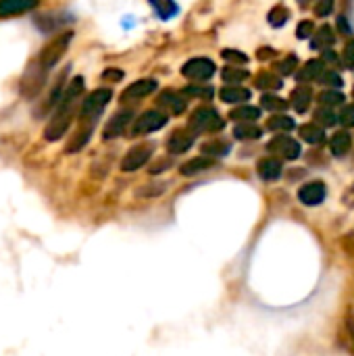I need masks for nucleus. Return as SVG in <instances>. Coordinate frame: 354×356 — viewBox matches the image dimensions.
<instances>
[{"mask_svg":"<svg viewBox=\"0 0 354 356\" xmlns=\"http://www.w3.org/2000/svg\"><path fill=\"white\" fill-rule=\"evenodd\" d=\"M83 92V77H75L71 79V83L67 86V90L63 92L61 100H58V108L54 113V117L50 119L46 131H44V138L48 142H54V140H61V136L67 134L71 121H73V113H75V102L77 98L81 96Z\"/></svg>","mask_w":354,"mask_h":356,"instance_id":"f257e3e1","label":"nucleus"},{"mask_svg":"<svg viewBox=\"0 0 354 356\" xmlns=\"http://www.w3.org/2000/svg\"><path fill=\"white\" fill-rule=\"evenodd\" d=\"M225 125V121L219 117V113L211 106H200L192 113L190 121H188V127L194 131V134H217L221 131Z\"/></svg>","mask_w":354,"mask_h":356,"instance_id":"f03ea898","label":"nucleus"},{"mask_svg":"<svg viewBox=\"0 0 354 356\" xmlns=\"http://www.w3.org/2000/svg\"><path fill=\"white\" fill-rule=\"evenodd\" d=\"M71 40H73V31H61L58 35H54L44 48H42V52H40V58H38V63L48 71V69H52L63 56H65V52H67V48H69V44H71Z\"/></svg>","mask_w":354,"mask_h":356,"instance_id":"7ed1b4c3","label":"nucleus"},{"mask_svg":"<svg viewBox=\"0 0 354 356\" xmlns=\"http://www.w3.org/2000/svg\"><path fill=\"white\" fill-rule=\"evenodd\" d=\"M111 98H113V92H111L108 88H98V90H94V92L83 100V104H81V111H79L81 123L94 125L96 119H98V115H100V113L104 111V106L111 102Z\"/></svg>","mask_w":354,"mask_h":356,"instance_id":"20e7f679","label":"nucleus"},{"mask_svg":"<svg viewBox=\"0 0 354 356\" xmlns=\"http://www.w3.org/2000/svg\"><path fill=\"white\" fill-rule=\"evenodd\" d=\"M217 67L211 58L198 56V58H190L188 63H184L182 67V75L192 79V81H207L215 75Z\"/></svg>","mask_w":354,"mask_h":356,"instance_id":"39448f33","label":"nucleus"},{"mask_svg":"<svg viewBox=\"0 0 354 356\" xmlns=\"http://www.w3.org/2000/svg\"><path fill=\"white\" fill-rule=\"evenodd\" d=\"M165 125H167V115L165 113H161V111H146V113H142L134 121L129 136H146V134L159 131Z\"/></svg>","mask_w":354,"mask_h":356,"instance_id":"423d86ee","label":"nucleus"},{"mask_svg":"<svg viewBox=\"0 0 354 356\" xmlns=\"http://www.w3.org/2000/svg\"><path fill=\"white\" fill-rule=\"evenodd\" d=\"M152 146L150 144H140V146H134V148H129V152L123 156V161H121V171H125V173H129V171H138L140 167H144L148 161H150V156H152Z\"/></svg>","mask_w":354,"mask_h":356,"instance_id":"0eeeda50","label":"nucleus"},{"mask_svg":"<svg viewBox=\"0 0 354 356\" xmlns=\"http://www.w3.org/2000/svg\"><path fill=\"white\" fill-rule=\"evenodd\" d=\"M267 150L280 154V156L286 159V161H294V159L300 156V144H298L296 140H292L290 136H286V134L275 136V138L267 144Z\"/></svg>","mask_w":354,"mask_h":356,"instance_id":"6e6552de","label":"nucleus"},{"mask_svg":"<svg viewBox=\"0 0 354 356\" xmlns=\"http://www.w3.org/2000/svg\"><path fill=\"white\" fill-rule=\"evenodd\" d=\"M328 196V188L323 181H309L298 190V200L307 207H317L325 200Z\"/></svg>","mask_w":354,"mask_h":356,"instance_id":"1a4fd4ad","label":"nucleus"},{"mask_svg":"<svg viewBox=\"0 0 354 356\" xmlns=\"http://www.w3.org/2000/svg\"><path fill=\"white\" fill-rule=\"evenodd\" d=\"M131 117H134V111H131V108H125V111L115 113V115L111 117V121L106 123V127H104V131H102V138H104V140H115V138H119V136L125 131V127L129 125Z\"/></svg>","mask_w":354,"mask_h":356,"instance_id":"9d476101","label":"nucleus"},{"mask_svg":"<svg viewBox=\"0 0 354 356\" xmlns=\"http://www.w3.org/2000/svg\"><path fill=\"white\" fill-rule=\"evenodd\" d=\"M154 90H156V81H154V79H140V81L129 83V86L123 90L121 100H123V102H136V100H142V98L150 96Z\"/></svg>","mask_w":354,"mask_h":356,"instance_id":"9b49d317","label":"nucleus"},{"mask_svg":"<svg viewBox=\"0 0 354 356\" xmlns=\"http://www.w3.org/2000/svg\"><path fill=\"white\" fill-rule=\"evenodd\" d=\"M194 131L188 127V129H175L169 138H167V150L171 152V154H182V152H186V150H190L192 148V144H194Z\"/></svg>","mask_w":354,"mask_h":356,"instance_id":"f8f14e48","label":"nucleus"},{"mask_svg":"<svg viewBox=\"0 0 354 356\" xmlns=\"http://www.w3.org/2000/svg\"><path fill=\"white\" fill-rule=\"evenodd\" d=\"M159 106L165 108V111H169L171 115H182L186 111V106H188V100L184 96H179L177 92L167 90V92H163L159 96Z\"/></svg>","mask_w":354,"mask_h":356,"instance_id":"ddd939ff","label":"nucleus"},{"mask_svg":"<svg viewBox=\"0 0 354 356\" xmlns=\"http://www.w3.org/2000/svg\"><path fill=\"white\" fill-rule=\"evenodd\" d=\"M213 167H215V159L202 154V156H196V159H190L188 163H184L182 169H179V173L186 175V177H192V175H198V173L209 171Z\"/></svg>","mask_w":354,"mask_h":356,"instance_id":"4468645a","label":"nucleus"},{"mask_svg":"<svg viewBox=\"0 0 354 356\" xmlns=\"http://www.w3.org/2000/svg\"><path fill=\"white\" fill-rule=\"evenodd\" d=\"M257 171H259L261 179H265V181H275V179H280V177H282L284 167H282V161H280V159L267 156V159L259 161Z\"/></svg>","mask_w":354,"mask_h":356,"instance_id":"2eb2a0df","label":"nucleus"},{"mask_svg":"<svg viewBox=\"0 0 354 356\" xmlns=\"http://www.w3.org/2000/svg\"><path fill=\"white\" fill-rule=\"evenodd\" d=\"M40 0H0V17H13L38 6Z\"/></svg>","mask_w":354,"mask_h":356,"instance_id":"dca6fc26","label":"nucleus"},{"mask_svg":"<svg viewBox=\"0 0 354 356\" xmlns=\"http://www.w3.org/2000/svg\"><path fill=\"white\" fill-rule=\"evenodd\" d=\"M221 100L227 102V104H244L246 100H250L252 92L242 88V86H225L221 92H219Z\"/></svg>","mask_w":354,"mask_h":356,"instance_id":"f3484780","label":"nucleus"},{"mask_svg":"<svg viewBox=\"0 0 354 356\" xmlns=\"http://www.w3.org/2000/svg\"><path fill=\"white\" fill-rule=\"evenodd\" d=\"M351 146H353V138H351L348 131H336V134L332 136V140H330V150H332V154L338 156V159L346 156L348 150H351Z\"/></svg>","mask_w":354,"mask_h":356,"instance_id":"a211bd4d","label":"nucleus"},{"mask_svg":"<svg viewBox=\"0 0 354 356\" xmlns=\"http://www.w3.org/2000/svg\"><path fill=\"white\" fill-rule=\"evenodd\" d=\"M311 100H313V92H311L309 86H298V88H294V92H292V96H290V102H292V106H294L298 113H307L309 106H311Z\"/></svg>","mask_w":354,"mask_h":356,"instance_id":"6ab92c4d","label":"nucleus"},{"mask_svg":"<svg viewBox=\"0 0 354 356\" xmlns=\"http://www.w3.org/2000/svg\"><path fill=\"white\" fill-rule=\"evenodd\" d=\"M230 117H232L236 123H255V121L261 117V108H257V106H252V104H238V106L230 113Z\"/></svg>","mask_w":354,"mask_h":356,"instance_id":"aec40b11","label":"nucleus"},{"mask_svg":"<svg viewBox=\"0 0 354 356\" xmlns=\"http://www.w3.org/2000/svg\"><path fill=\"white\" fill-rule=\"evenodd\" d=\"M334 42H336V33H334V29H332L330 25H323L319 31H315L311 46H313V50H328V48H332V46H334Z\"/></svg>","mask_w":354,"mask_h":356,"instance_id":"412c9836","label":"nucleus"},{"mask_svg":"<svg viewBox=\"0 0 354 356\" xmlns=\"http://www.w3.org/2000/svg\"><path fill=\"white\" fill-rule=\"evenodd\" d=\"M323 69H325V63H323V60H309V63L298 71L296 79H298L300 83L315 81V79H319V75L323 73Z\"/></svg>","mask_w":354,"mask_h":356,"instance_id":"4be33fe9","label":"nucleus"},{"mask_svg":"<svg viewBox=\"0 0 354 356\" xmlns=\"http://www.w3.org/2000/svg\"><path fill=\"white\" fill-rule=\"evenodd\" d=\"M255 83H257L259 90H265V92H275V90H280L284 86L282 77L277 73H271V71H261L255 77Z\"/></svg>","mask_w":354,"mask_h":356,"instance_id":"5701e85b","label":"nucleus"},{"mask_svg":"<svg viewBox=\"0 0 354 356\" xmlns=\"http://www.w3.org/2000/svg\"><path fill=\"white\" fill-rule=\"evenodd\" d=\"M221 77H223V81L230 83V86H240L242 81H246V79L250 77V73H248L244 67H240V65H230V67H225V69L221 71Z\"/></svg>","mask_w":354,"mask_h":356,"instance_id":"b1692460","label":"nucleus"},{"mask_svg":"<svg viewBox=\"0 0 354 356\" xmlns=\"http://www.w3.org/2000/svg\"><path fill=\"white\" fill-rule=\"evenodd\" d=\"M35 69H38L35 65L27 67V73L23 77V96H33L42 88V83H44V77L35 75Z\"/></svg>","mask_w":354,"mask_h":356,"instance_id":"393cba45","label":"nucleus"},{"mask_svg":"<svg viewBox=\"0 0 354 356\" xmlns=\"http://www.w3.org/2000/svg\"><path fill=\"white\" fill-rule=\"evenodd\" d=\"M267 129L269 131H275V134H286V131H292L294 129V119L288 117V115H273L267 119Z\"/></svg>","mask_w":354,"mask_h":356,"instance_id":"a878e982","label":"nucleus"},{"mask_svg":"<svg viewBox=\"0 0 354 356\" xmlns=\"http://www.w3.org/2000/svg\"><path fill=\"white\" fill-rule=\"evenodd\" d=\"M263 136L261 127H257L255 123H238L234 127V138L240 142H248V140H259Z\"/></svg>","mask_w":354,"mask_h":356,"instance_id":"bb28decb","label":"nucleus"},{"mask_svg":"<svg viewBox=\"0 0 354 356\" xmlns=\"http://www.w3.org/2000/svg\"><path fill=\"white\" fill-rule=\"evenodd\" d=\"M300 138L309 144H321L325 140V134L319 123H307L300 127Z\"/></svg>","mask_w":354,"mask_h":356,"instance_id":"cd10ccee","label":"nucleus"},{"mask_svg":"<svg viewBox=\"0 0 354 356\" xmlns=\"http://www.w3.org/2000/svg\"><path fill=\"white\" fill-rule=\"evenodd\" d=\"M202 154L204 156H225L227 152H230V144L227 142H223V140H211V142H204L202 144Z\"/></svg>","mask_w":354,"mask_h":356,"instance_id":"c85d7f7f","label":"nucleus"},{"mask_svg":"<svg viewBox=\"0 0 354 356\" xmlns=\"http://www.w3.org/2000/svg\"><path fill=\"white\" fill-rule=\"evenodd\" d=\"M288 19H290V8H286L284 4L273 6V8L269 10V15H267V21H269V25H273V27H282V25H286V23H288Z\"/></svg>","mask_w":354,"mask_h":356,"instance_id":"c756f323","label":"nucleus"},{"mask_svg":"<svg viewBox=\"0 0 354 356\" xmlns=\"http://www.w3.org/2000/svg\"><path fill=\"white\" fill-rule=\"evenodd\" d=\"M150 4H152V8L156 10V15L161 19H171L179 10L175 0H150Z\"/></svg>","mask_w":354,"mask_h":356,"instance_id":"7c9ffc66","label":"nucleus"},{"mask_svg":"<svg viewBox=\"0 0 354 356\" xmlns=\"http://www.w3.org/2000/svg\"><path fill=\"white\" fill-rule=\"evenodd\" d=\"M261 106H263L265 111H271V113H282V111L288 108V100H284V98H280V96H273V94L269 92V94H265V96L261 98Z\"/></svg>","mask_w":354,"mask_h":356,"instance_id":"2f4dec72","label":"nucleus"},{"mask_svg":"<svg viewBox=\"0 0 354 356\" xmlns=\"http://www.w3.org/2000/svg\"><path fill=\"white\" fill-rule=\"evenodd\" d=\"M340 117L334 113V108H330V106H319L317 111H315V123H319L321 127H332V125H336V121H338Z\"/></svg>","mask_w":354,"mask_h":356,"instance_id":"473e14b6","label":"nucleus"},{"mask_svg":"<svg viewBox=\"0 0 354 356\" xmlns=\"http://www.w3.org/2000/svg\"><path fill=\"white\" fill-rule=\"evenodd\" d=\"M319 104L321 106H330V108L342 106L344 104V94H340L336 90H325V92L319 94Z\"/></svg>","mask_w":354,"mask_h":356,"instance_id":"72a5a7b5","label":"nucleus"},{"mask_svg":"<svg viewBox=\"0 0 354 356\" xmlns=\"http://www.w3.org/2000/svg\"><path fill=\"white\" fill-rule=\"evenodd\" d=\"M317 81L323 83V86H328V88H342V86H344V81H342V77L336 73V69H323V73L319 75Z\"/></svg>","mask_w":354,"mask_h":356,"instance_id":"f704fd0d","label":"nucleus"},{"mask_svg":"<svg viewBox=\"0 0 354 356\" xmlns=\"http://www.w3.org/2000/svg\"><path fill=\"white\" fill-rule=\"evenodd\" d=\"M296 67H298V58L294 56V54H288L284 60H280L277 65H275V71L280 73V75H292L294 71H296Z\"/></svg>","mask_w":354,"mask_h":356,"instance_id":"c9c22d12","label":"nucleus"},{"mask_svg":"<svg viewBox=\"0 0 354 356\" xmlns=\"http://www.w3.org/2000/svg\"><path fill=\"white\" fill-rule=\"evenodd\" d=\"M184 94L186 96H196V98H204V100H209L211 96H213V88L211 86H202V83H198V86H190V88H186L184 90Z\"/></svg>","mask_w":354,"mask_h":356,"instance_id":"e433bc0d","label":"nucleus"},{"mask_svg":"<svg viewBox=\"0 0 354 356\" xmlns=\"http://www.w3.org/2000/svg\"><path fill=\"white\" fill-rule=\"evenodd\" d=\"M223 58L230 63V65H246L248 63V56L244 54V52H240V50H234V48H225L223 50Z\"/></svg>","mask_w":354,"mask_h":356,"instance_id":"4c0bfd02","label":"nucleus"},{"mask_svg":"<svg viewBox=\"0 0 354 356\" xmlns=\"http://www.w3.org/2000/svg\"><path fill=\"white\" fill-rule=\"evenodd\" d=\"M315 23L313 21H300L298 23V27H296V38L298 40H309V38H313L315 35Z\"/></svg>","mask_w":354,"mask_h":356,"instance_id":"58836bf2","label":"nucleus"},{"mask_svg":"<svg viewBox=\"0 0 354 356\" xmlns=\"http://www.w3.org/2000/svg\"><path fill=\"white\" fill-rule=\"evenodd\" d=\"M332 10H334V0H319L315 6L317 17H328V15H332Z\"/></svg>","mask_w":354,"mask_h":356,"instance_id":"ea45409f","label":"nucleus"},{"mask_svg":"<svg viewBox=\"0 0 354 356\" xmlns=\"http://www.w3.org/2000/svg\"><path fill=\"white\" fill-rule=\"evenodd\" d=\"M340 121H342L346 127H354V104L344 106V111L340 113Z\"/></svg>","mask_w":354,"mask_h":356,"instance_id":"a19ab883","label":"nucleus"},{"mask_svg":"<svg viewBox=\"0 0 354 356\" xmlns=\"http://www.w3.org/2000/svg\"><path fill=\"white\" fill-rule=\"evenodd\" d=\"M342 63H344L346 67H354V40L346 44L344 54H342Z\"/></svg>","mask_w":354,"mask_h":356,"instance_id":"79ce46f5","label":"nucleus"},{"mask_svg":"<svg viewBox=\"0 0 354 356\" xmlns=\"http://www.w3.org/2000/svg\"><path fill=\"white\" fill-rule=\"evenodd\" d=\"M121 77H123V71H119V69H106L102 73V79H111V81H119Z\"/></svg>","mask_w":354,"mask_h":356,"instance_id":"37998d69","label":"nucleus"},{"mask_svg":"<svg viewBox=\"0 0 354 356\" xmlns=\"http://www.w3.org/2000/svg\"><path fill=\"white\" fill-rule=\"evenodd\" d=\"M277 52L273 50V48H259V52H257V58L259 60H269V58H273Z\"/></svg>","mask_w":354,"mask_h":356,"instance_id":"c03bdc74","label":"nucleus"},{"mask_svg":"<svg viewBox=\"0 0 354 356\" xmlns=\"http://www.w3.org/2000/svg\"><path fill=\"white\" fill-rule=\"evenodd\" d=\"M338 60H340V58H338V54H336L332 48L323 50V63H330V65H334V67H336V65H338Z\"/></svg>","mask_w":354,"mask_h":356,"instance_id":"a18cd8bd","label":"nucleus"},{"mask_svg":"<svg viewBox=\"0 0 354 356\" xmlns=\"http://www.w3.org/2000/svg\"><path fill=\"white\" fill-rule=\"evenodd\" d=\"M167 167H171V159H163V161H159L154 167H150V173H161V171H165Z\"/></svg>","mask_w":354,"mask_h":356,"instance_id":"49530a36","label":"nucleus"},{"mask_svg":"<svg viewBox=\"0 0 354 356\" xmlns=\"http://www.w3.org/2000/svg\"><path fill=\"white\" fill-rule=\"evenodd\" d=\"M338 25H340V29H342L344 35H351V33H353V29H351L348 23H346V17H338Z\"/></svg>","mask_w":354,"mask_h":356,"instance_id":"de8ad7c7","label":"nucleus"},{"mask_svg":"<svg viewBox=\"0 0 354 356\" xmlns=\"http://www.w3.org/2000/svg\"><path fill=\"white\" fill-rule=\"evenodd\" d=\"M296 2H298L300 6H309V4H311L313 0H296Z\"/></svg>","mask_w":354,"mask_h":356,"instance_id":"09e8293b","label":"nucleus"},{"mask_svg":"<svg viewBox=\"0 0 354 356\" xmlns=\"http://www.w3.org/2000/svg\"><path fill=\"white\" fill-rule=\"evenodd\" d=\"M353 96H354V88H353Z\"/></svg>","mask_w":354,"mask_h":356,"instance_id":"8fccbe9b","label":"nucleus"}]
</instances>
